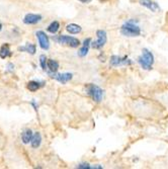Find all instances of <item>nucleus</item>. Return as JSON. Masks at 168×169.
Returning a JSON list of instances; mask_svg holds the SVG:
<instances>
[{"mask_svg":"<svg viewBox=\"0 0 168 169\" xmlns=\"http://www.w3.org/2000/svg\"><path fill=\"white\" fill-rule=\"evenodd\" d=\"M121 32L125 37H139L141 35V29L133 20H129L122 25Z\"/></svg>","mask_w":168,"mask_h":169,"instance_id":"1","label":"nucleus"},{"mask_svg":"<svg viewBox=\"0 0 168 169\" xmlns=\"http://www.w3.org/2000/svg\"><path fill=\"white\" fill-rule=\"evenodd\" d=\"M138 63L140 66L145 70H150L152 68V65L154 63V56L149 50L144 49L142 51V55L138 58Z\"/></svg>","mask_w":168,"mask_h":169,"instance_id":"2","label":"nucleus"},{"mask_svg":"<svg viewBox=\"0 0 168 169\" xmlns=\"http://www.w3.org/2000/svg\"><path fill=\"white\" fill-rule=\"evenodd\" d=\"M87 94L90 96L94 101L100 102L103 96V91H102V89L99 88V87L96 85H94V84H89L87 86Z\"/></svg>","mask_w":168,"mask_h":169,"instance_id":"3","label":"nucleus"},{"mask_svg":"<svg viewBox=\"0 0 168 169\" xmlns=\"http://www.w3.org/2000/svg\"><path fill=\"white\" fill-rule=\"evenodd\" d=\"M57 42L61 45H66L71 48H77L78 46H80V41L76 38L70 37V35H59Z\"/></svg>","mask_w":168,"mask_h":169,"instance_id":"4","label":"nucleus"},{"mask_svg":"<svg viewBox=\"0 0 168 169\" xmlns=\"http://www.w3.org/2000/svg\"><path fill=\"white\" fill-rule=\"evenodd\" d=\"M96 35H97V40L93 42V43H91V46L95 50H100L101 48L106 45V41H107L106 32V31L99 29V31L96 32Z\"/></svg>","mask_w":168,"mask_h":169,"instance_id":"5","label":"nucleus"},{"mask_svg":"<svg viewBox=\"0 0 168 169\" xmlns=\"http://www.w3.org/2000/svg\"><path fill=\"white\" fill-rule=\"evenodd\" d=\"M37 38L39 40V44H40V47L43 50H48L50 48V41L48 35H46V32L43 31H39L37 32Z\"/></svg>","mask_w":168,"mask_h":169,"instance_id":"6","label":"nucleus"},{"mask_svg":"<svg viewBox=\"0 0 168 169\" xmlns=\"http://www.w3.org/2000/svg\"><path fill=\"white\" fill-rule=\"evenodd\" d=\"M125 64H131V61L128 59V57H119V56H113L110 58V65L112 66H121V65H125Z\"/></svg>","mask_w":168,"mask_h":169,"instance_id":"7","label":"nucleus"},{"mask_svg":"<svg viewBox=\"0 0 168 169\" xmlns=\"http://www.w3.org/2000/svg\"><path fill=\"white\" fill-rule=\"evenodd\" d=\"M41 19H42V15H40V14L29 13L23 19V22L25 25H35V23L40 22Z\"/></svg>","mask_w":168,"mask_h":169,"instance_id":"8","label":"nucleus"},{"mask_svg":"<svg viewBox=\"0 0 168 169\" xmlns=\"http://www.w3.org/2000/svg\"><path fill=\"white\" fill-rule=\"evenodd\" d=\"M50 75H51V77L55 78L57 81H59V82L62 84H66L68 81H70L72 79V77H73V75H72L71 73H62V74L50 73Z\"/></svg>","mask_w":168,"mask_h":169,"instance_id":"9","label":"nucleus"},{"mask_svg":"<svg viewBox=\"0 0 168 169\" xmlns=\"http://www.w3.org/2000/svg\"><path fill=\"white\" fill-rule=\"evenodd\" d=\"M139 2L142 6H145L149 10L153 11V12H156L159 9V5L155 1H153V0H140Z\"/></svg>","mask_w":168,"mask_h":169,"instance_id":"10","label":"nucleus"},{"mask_svg":"<svg viewBox=\"0 0 168 169\" xmlns=\"http://www.w3.org/2000/svg\"><path fill=\"white\" fill-rule=\"evenodd\" d=\"M90 43H91L90 39H86V40L83 42L82 48H81V49L78 51V56H79V57H85L86 55H87V53L89 51V46H90Z\"/></svg>","mask_w":168,"mask_h":169,"instance_id":"11","label":"nucleus"},{"mask_svg":"<svg viewBox=\"0 0 168 169\" xmlns=\"http://www.w3.org/2000/svg\"><path fill=\"white\" fill-rule=\"evenodd\" d=\"M32 137H34V134H32V130H25V132L22 134V143L23 144H29V142L32 141Z\"/></svg>","mask_w":168,"mask_h":169,"instance_id":"12","label":"nucleus"},{"mask_svg":"<svg viewBox=\"0 0 168 169\" xmlns=\"http://www.w3.org/2000/svg\"><path fill=\"white\" fill-rule=\"evenodd\" d=\"M66 31L68 32H70L72 35H76V34H79L82 31V29H81L80 25H75V23H70V25H68L66 26Z\"/></svg>","mask_w":168,"mask_h":169,"instance_id":"13","label":"nucleus"},{"mask_svg":"<svg viewBox=\"0 0 168 169\" xmlns=\"http://www.w3.org/2000/svg\"><path fill=\"white\" fill-rule=\"evenodd\" d=\"M47 66H48V68H49V70L51 71V73H56L59 69V63L57 62L56 60H53V59L48 60Z\"/></svg>","mask_w":168,"mask_h":169,"instance_id":"14","label":"nucleus"},{"mask_svg":"<svg viewBox=\"0 0 168 169\" xmlns=\"http://www.w3.org/2000/svg\"><path fill=\"white\" fill-rule=\"evenodd\" d=\"M10 55H11V52H10L9 46H8L7 44L3 45V46L1 47V49H0V58L5 59V58H7V57H9Z\"/></svg>","mask_w":168,"mask_h":169,"instance_id":"15","label":"nucleus"},{"mask_svg":"<svg viewBox=\"0 0 168 169\" xmlns=\"http://www.w3.org/2000/svg\"><path fill=\"white\" fill-rule=\"evenodd\" d=\"M18 50L22 51V52H28L29 54H32V55H34V54L35 53V46L34 44L28 43L25 47H19Z\"/></svg>","mask_w":168,"mask_h":169,"instance_id":"16","label":"nucleus"},{"mask_svg":"<svg viewBox=\"0 0 168 169\" xmlns=\"http://www.w3.org/2000/svg\"><path fill=\"white\" fill-rule=\"evenodd\" d=\"M41 143H42L41 134H40V133H35V134L34 135V137H32V141H31L32 147V148H38V147H40Z\"/></svg>","mask_w":168,"mask_h":169,"instance_id":"17","label":"nucleus"},{"mask_svg":"<svg viewBox=\"0 0 168 169\" xmlns=\"http://www.w3.org/2000/svg\"><path fill=\"white\" fill-rule=\"evenodd\" d=\"M59 29H60V23L58 22H53L49 26H48L47 31L51 32V34H56V32L59 31Z\"/></svg>","mask_w":168,"mask_h":169,"instance_id":"18","label":"nucleus"},{"mask_svg":"<svg viewBox=\"0 0 168 169\" xmlns=\"http://www.w3.org/2000/svg\"><path fill=\"white\" fill-rule=\"evenodd\" d=\"M39 88H40V83L37 82V81H29L28 83V89L29 91H37Z\"/></svg>","mask_w":168,"mask_h":169,"instance_id":"19","label":"nucleus"},{"mask_svg":"<svg viewBox=\"0 0 168 169\" xmlns=\"http://www.w3.org/2000/svg\"><path fill=\"white\" fill-rule=\"evenodd\" d=\"M40 63H41V67L42 69H43L44 71H46V69H47V63H48V59H47V57L46 55H41L40 56Z\"/></svg>","mask_w":168,"mask_h":169,"instance_id":"20","label":"nucleus"},{"mask_svg":"<svg viewBox=\"0 0 168 169\" xmlns=\"http://www.w3.org/2000/svg\"><path fill=\"white\" fill-rule=\"evenodd\" d=\"M77 168H80V169H84V168H92V166H90L88 164V163H81L77 166Z\"/></svg>","mask_w":168,"mask_h":169,"instance_id":"21","label":"nucleus"},{"mask_svg":"<svg viewBox=\"0 0 168 169\" xmlns=\"http://www.w3.org/2000/svg\"><path fill=\"white\" fill-rule=\"evenodd\" d=\"M7 68H8V69H7L8 71H12L13 68H14V66H13L12 64H11V63H9V64L7 65Z\"/></svg>","mask_w":168,"mask_h":169,"instance_id":"22","label":"nucleus"},{"mask_svg":"<svg viewBox=\"0 0 168 169\" xmlns=\"http://www.w3.org/2000/svg\"><path fill=\"white\" fill-rule=\"evenodd\" d=\"M79 1L83 2V3H86V2H89V1H90V0H79Z\"/></svg>","mask_w":168,"mask_h":169,"instance_id":"23","label":"nucleus"},{"mask_svg":"<svg viewBox=\"0 0 168 169\" xmlns=\"http://www.w3.org/2000/svg\"><path fill=\"white\" fill-rule=\"evenodd\" d=\"M166 22H167V26H168V15L166 16Z\"/></svg>","mask_w":168,"mask_h":169,"instance_id":"24","label":"nucleus"},{"mask_svg":"<svg viewBox=\"0 0 168 169\" xmlns=\"http://www.w3.org/2000/svg\"><path fill=\"white\" fill-rule=\"evenodd\" d=\"M1 29H2V25L0 23V31H1Z\"/></svg>","mask_w":168,"mask_h":169,"instance_id":"25","label":"nucleus"},{"mask_svg":"<svg viewBox=\"0 0 168 169\" xmlns=\"http://www.w3.org/2000/svg\"><path fill=\"white\" fill-rule=\"evenodd\" d=\"M99 1H107V0H99Z\"/></svg>","mask_w":168,"mask_h":169,"instance_id":"26","label":"nucleus"}]
</instances>
